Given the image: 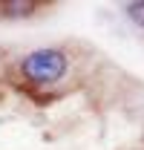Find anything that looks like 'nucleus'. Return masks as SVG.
Masks as SVG:
<instances>
[{
  "mask_svg": "<svg viewBox=\"0 0 144 150\" xmlns=\"http://www.w3.org/2000/svg\"><path fill=\"white\" fill-rule=\"evenodd\" d=\"M18 72L32 87H52L69 72V55L61 46H37L18 61Z\"/></svg>",
  "mask_w": 144,
  "mask_h": 150,
  "instance_id": "f257e3e1",
  "label": "nucleus"
},
{
  "mask_svg": "<svg viewBox=\"0 0 144 150\" xmlns=\"http://www.w3.org/2000/svg\"><path fill=\"white\" fill-rule=\"evenodd\" d=\"M37 12V3H32V0H6V3H0V15L3 18H32Z\"/></svg>",
  "mask_w": 144,
  "mask_h": 150,
  "instance_id": "f03ea898",
  "label": "nucleus"
},
{
  "mask_svg": "<svg viewBox=\"0 0 144 150\" xmlns=\"http://www.w3.org/2000/svg\"><path fill=\"white\" fill-rule=\"evenodd\" d=\"M124 15L130 18V23H136L138 29H144V0H136V3H124Z\"/></svg>",
  "mask_w": 144,
  "mask_h": 150,
  "instance_id": "7ed1b4c3",
  "label": "nucleus"
}]
</instances>
